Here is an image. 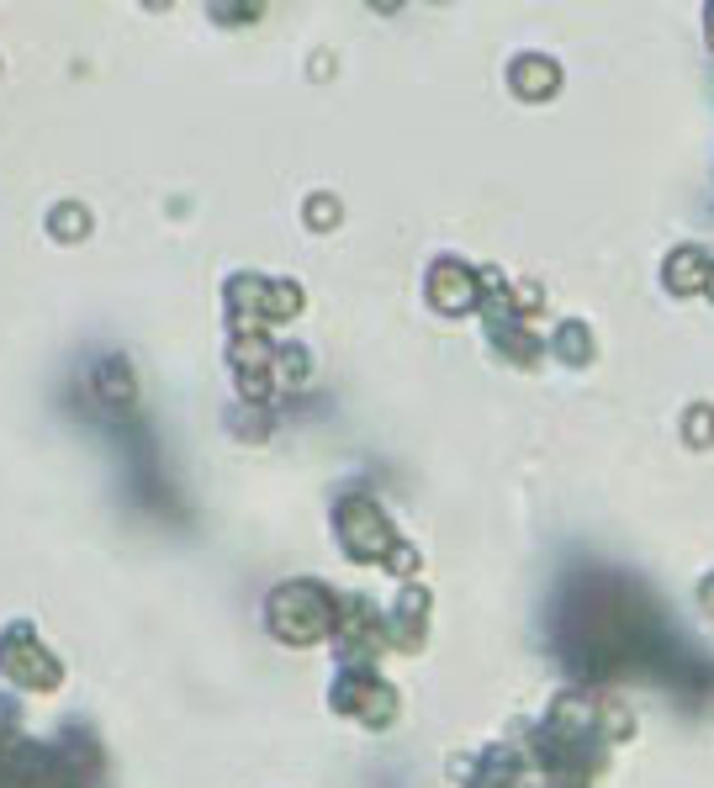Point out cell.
Wrapping results in <instances>:
<instances>
[]
</instances>
